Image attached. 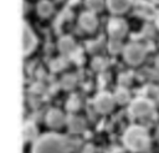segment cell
I'll use <instances>...</instances> for the list:
<instances>
[{"label":"cell","instance_id":"cell-1","mask_svg":"<svg viewBox=\"0 0 159 153\" xmlns=\"http://www.w3.org/2000/svg\"><path fill=\"white\" fill-rule=\"evenodd\" d=\"M32 153H70V146L62 136L47 133L36 139Z\"/></svg>","mask_w":159,"mask_h":153},{"label":"cell","instance_id":"cell-2","mask_svg":"<svg viewBox=\"0 0 159 153\" xmlns=\"http://www.w3.org/2000/svg\"><path fill=\"white\" fill-rule=\"evenodd\" d=\"M149 136L145 128L140 126L129 127L123 136L124 146L132 152H143L149 147Z\"/></svg>","mask_w":159,"mask_h":153},{"label":"cell","instance_id":"cell-3","mask_svg":"<svg viewBox=\"0 0 159 153\" xmlns=\"http://www.w3.org/2000/svg\"><path fill=\"white\" fill-rule=\"evenodd\" d=\"M153 111V102L148 98H137L129 106V113L134 117H143Z\"/></svg>","mask_w":159,"mask_h":153},{"label":"cell","instance_id":"cell-4","mask_svg":"<svg viewBox=\"0 0 159 153\" xmlns=\"http://www.w3.org/2000/svg\"><path fill=\"white\" fill-rule=\"evenodd\" d=\"M145 56V49L138 44H130L124 49V58L130 65H137L143 61Z\"/></svg>","mask_w":159,"mask_h":153},{"label":"cell","instance_id":"cell-5","mask_svg":"<svg viewBox=\"0 0 159 153\" xmlns=\"http://www.w3.org/2000/svg\"><path fill=\"white\" fill-rule=\"evenodd\" d=\"M114 97L111 96L109 93L107 92H101L96 96L94 101H93V104H94V108L101 112V113H107L109 112L113 106H114Z\"/></svg>","mask_w":159,"mask_h":153},{"label":"cell","instance_id":"cell-6","mask_svg":"<svg viewBox=\"0 0 159 153\" xmlns=\"http://www.w3.org/2000/svg\"><path fill=\"white\" fill-rule=\"evenodd\" d=\"M107 30H108V34L114 39H120L125 35L127 32V24L124 20H120V19H112L108 21V25H107Z\"/></svg>","mask_w":159,"mask_h":153},{"label":"cell","instance_id":"cell-7","mask_svg":"<svg viewBox=\"0 0 159 153\" xmlns=\"http://www.w3.org/2000/svg\"><path fill=\"white\" fill-rule=\"evenodd\" d=\"M36 46V36L34 35L32 30L25 22L22 26V52L24 55L30 53Z\"/></svg>","mask_w":159,"mask_h":153},{"label":"cell","instance_id":"cell-8","mask_svg":"<svg viewBox=\"0 0 159 153\" xmlns=\"http://www.w3.org/2000/svg\"><path fill=\"white\" fill-rule=\"evenodd\" d=\"M46 122L52 128H58L65 123V116L58 109H50L46 114Z\"/></svg>","mask_w":159,"mask_h":153},{"label":"cell","instance_id":"cell-9","mask_svg":"<svg viewBox=\"0 0 159 153\" xmlns=\"http://www.w3.org/2000/svg\"><path fill=\"white\" fill-rule=\"evenodd\" d=\"M80 25L88 31H92L97 26V19L92 12H82L80 16Z\"/></svg>","mask_w":159,"mask_h":153},{"label":"cell","instance_id":"cell-10","mask_svg":"<svg viewBox=\"0 0 159 153\" xmlns=\"http://www.w3.org/2000/svg\"><path fill=\"white\" fill-rule=\"evenodd\" d=\"M67 126H68V129L73 133L83 132L86 128V123H84L83 118L77 117V116H70L67 118Z\"/></svg>","mask_w":159,"mask_h":153},{"label":"cell","instance_id":"cell-11","mask_svg":"<svg viewBox=\"0 0 159 153\" xmlns=\"http://www.w3.org/2000/svg\"><path fill=\"white\" fill-rule=\"evenodd\" d=\"M130 0H107L108 9L114 14H120L125 11L129 6Z\"/></svg>","mask_w":159,"mask_h":153},{"label":"cell","instance_id":"cell-12","mask_svg":"<svg viewBox=\"0 0 159 153\" xmlns=\"http://www.w3.org/2000/svg\"><path fill=\"white\" fill-rule=\"evenodd\" d=\"M22 136H24V141H25V142H29V141L35 139L36 136H37L36 126H35L32 122H27V123H25V126H24V131H22Z\"/></svg>","mask_w":159,"mask_h":153},{"label":"cell","instance_id":"cell-13","mask_svg":"<svg viewBox=\"0 0 159 153\" xmlns=\"http://www.w3.org/2000/svg\"><path fill=\"white\" fill-rule=\"evenodd\" d=\"M58 49L62 53H71L75 50V42L71 37L65 36L58 41Z\"/></svg>","mask_w":159,"mask_h":153},{"label":"cell","instance_id":"cell-14","mask_svg":"<svg viewBox=\"0 0 159 153\" xmlns=\"http://www.w3.org/2000/svg\"><path fill=\"white\" fill-rule=\"evenodd\" d=\"M37 12L41 16H48L52 12V4L48 0H41L37 4Z\"/></svg>","mask_w":159,"mask_h":153},{"label":"cell","instance_id":"cell-15","mask_svg":"<svg viewBox=\"0 0 159 153\" xmlns=\"http://www.w3.org/2000/svg\"><path fill=\"white\" fill-rule=\"evenodd\" d=\"M114 100L116 102L120 103V104H124L129 101V92L123 88V87H119L116 90V93H114Z\"/></svg>","mask_w":159,"mask_h":153},{"label":"cell","instance_id":"cell-16","mask_svg":"<svg viewBox=\"0 0 159 153\" xmlns=\"http://www.w3.org/2000/svg\"><path fill=\"white\" fill-rule=\"evenodd\" d=\"M86 5L91 11H98L103 6V0H86Z\"/></svg>","mask_w":159,"mask_h":153},{"label":"cell","instance_id":"cell-17","mask_svg":"<svg viewBox=\"0 0 159 153\" xmlns=\"http://www.w3.org/2000/svg\"><path fill=\"white\" fill-rule=\"evenodd\" d=\"M75 83H76V78L72 76V75H67V76H65L63 77V80H62V86L65 87V88H72L73 86H75Z\"/></svg>","mask_w":159,"mask_h":153},{"label":"cell","instance_id":"cell-18","mask_svg":"<svg viewBox=\"0 0 159 153\" xmlns=\"http://www.w3.org/2000/svg\"><path fill=\"white\" fill-rule=\"evenodd\" d=\"M147 96H148V100H157L159 98V90L154 86H149L147 88Z\"/></svg>","mask_w":159,"mask_h":153},{"label":"cell","instance_id":"cell-19","mask_svg":"<svg viewBox=\"0 0 159 153\" xmlns=\"http://www.w3.org/2000/svg\"><path fill=\"white\" fill-rule=\"evenodd\" d=\"M78 107H80V101H78L75 96L68 100V102H67V108H68L70 111H76Z\"/></svg>","mask_w":159,"mask_h":153},{"label":"cell","instance_id":"cell-20","mask_svg":"<svg viewBox=\"0 0 159 153\" xmlns=\"http://www.w3.org/2000/svg\"><path fill=\"white\" fill-rule=\"evenodd\" d=\"M108 47H109V51H111L112 53H117V52L120 50V42L117 41V40H113V41L109 42Z\"/></svg>","mask_w":159,"mask_h":153},{"label":"cell","instance_id":"cell-21","mask_svg":"<svg viewBox=\"0 0 159 153\" xmlns=\"http://www.w3.org/2000/svg\"><path fill=\"white\" fill-rule=\"evenodd\" d=\"M111 153H124L122 149H114V151H112Z\"/></svg>","mask_w":159,"mask_h":153},{"label":"cell","instance_id":"cell-22","mask_svg":"<svg viewBox=\"0 0 159 153\" xmlns=\"http://www.w3.org/2000/svg\"><path fill=\"white\" fill-rule=\"evenodd\" d=\"M155 63H157V66H158V67H159V56H158V57H157V60H155Z\"/></svg>","mask_w":159,"mask_h":153},{"label":"cell","instance_id":"cell-23","mask_svg":"<svg viewBox=\"0 0 159 153\" xmlns=\"http://www.w3.org/2000/svg\"><path fill=\"white\" fill-rule=\"evenodd\" d=\"M157 139H158V142H159V129H158V132H157Z\"/></svg>","mask_w":159,"mask_h":153},{"label":"cell","instance_id":"cell-24","mask_svg":"<svg viewBox=\"0 0 159 153\" xmlns=\"http://www.w3.org/2000/svg\"><path fill=\"white\" fill-rule=\"evenodd\" d=\"M158 27H159V20H158Z\"/></svg>","mask_w":159,"mask_h":153}]
</instances>
